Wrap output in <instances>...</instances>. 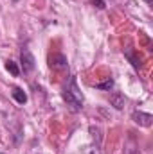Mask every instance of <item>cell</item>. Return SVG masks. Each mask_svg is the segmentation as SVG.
Returning a JSON list of instances; mask_svg holds the SVG:
<instances>
[{"instance_id":"6da1fadb","label":"cell","mask_w":153,"mask_h":154,"mask_svg":"<svg viewBox=\"0 0 153 154\" xmlns=\"http://www.w3.org/2000/svg\"><path fill=\"white\" fill-rule=\"evenodd\" d=\"M63 100L74 109V111H79L81 108H83V93L79 91V88H77V82H76V77H70L69 79V82H67V86L63 88Z\"/></svg>"},{"instance_id":"7a4b0ae2","label":"cell","mask_w":153,"mask_h":154,"mask_svg":"<svg viewBox=\"0 0 153 154\" xmlns=\"http://www.w3.org/2000/svg\"><path fill=\"white\" fill-rule=\"evenodd\" d=\"M20 61H22V68H24V74H31L36 66V61H34V56L31 54L29 48H22L20 52Z\"/></svg>"},{"instance_id":"3957f363","label":"cell","mask_w":153,"mask_h":154,"mask_svg":"<svg viewBox=\"0 0 153 154\" xmlns=\"http://www.w3.org/2000/svg\"><path fill=\"white\" fill-rule=\"evenodd\" d=\"M133 122L135 124H139V125H142V127H150L153 122V116L150 113H142V111H135L133 113Z\"/></svg>"},{"instance_id":"277c9868","label":"cell","mask_w":153,"mask_h":154,"mask_svg":"<svg viewBox=\"0 0 153 154\" xmlns=\"http://www.w3.org/2000/svg\"><path fill=\"white\" fill-rule=\"evenodd\" d=\"M124 56L130 59V63L133 65V68H135V70H139V68L142 66V63H141V57H139V56H135V52H133L132 48H126V50H124Z\"/></svg>"},{"instance_id":"5b68a950","label":"cell","mask_w":153,"mask_h":154,"mask_svg":"<svg viewBox=\"0 0 153 154\" xmlns=\"http://www.w3.org/2000/svg\"><path fill=\"white\" fill-rule=\"evenodd\" d=\"M65 66H67V59L61 54L50 57V68H65Z\"/></svg>"},{"instance_id":"8992f818","label":"cell","mask_w":153,"mask_h":154,"mask_svg":"<svg viewBox=\"0 0 153 154\" xmlns=\"http://www.w3.org/2000/svg\"><path fill=\"white\" fill-rule=\"evenodd\" d=\"M13 99H15L18 104H25V102H27V95L24 93L22 88H13Z\"/></svg>"},{"instance_id":"52a82bcc","label":"cell","mask_w":153,"mask_h":154,"mask_svg":"<svg viewBox=\"0 0 153 154\" xmlns=\"http://www.w3.org/2000/svg\"><path fill=\"white\" fill-rule=\"evenodd\" d=\"M110 100H112V104H114L117 109H122V108H124V97H122L121 93H114V95L110 97Z\"/></svg>"},{"instance_id":"ba28073f","label":"cell","mask_w":153,"mask_h":154,"mask_svg":"<svg viewBox=\"0 0 153 154\" xmlns=\"http://www.w3.org/2000/svg\"><path fill=\"white\" fill-rule=\"evenodd\" d=\"M5 68H7V72H9L11 75H15V77L20 74V68L16 66V63H15V61H7V63H5Z\"/></svg>"},{"instance_id":"9c48e42d","label":"cell","mask_w":153,"mask_h":154,"mask_svg":"<svg viewBox=\"0 0 153 154\" xmlns=\"http://www.w3.org/2000/svg\"><path fill=\"white\" fill-rule=\"evenodd\" d=\"M96 86H97V88H99V90H110V88H112V86H114V81H112V79H110V77H108V79H106V81H105V82H97V84H96Z\"/></svg>"},{"instance_id":"30bf717a","label":"cell","mask_w":153,"mask_h":154,"mask_svg":"<svg viewBox=\"0 0 153 154\" xmlns=\"http://www.w3.org/2000/svg\"><path fill=\"white\" fill-rule=\"evenodd\" d=\"M124 154H141V152H139V151H137L135 147H128V149L124 151Z\"/></svg>"},{"instance_id":"8fae6325","label":"cell","mask_w":153,"mask_h":154,"mask_svg":"<svg viewBox=\"0 0 153 154\" xmlns=\"http://www.w3.org/2000/svg\"><path fill=\"white\" fill-rule=\"evenodd\" d=\"M92 4H94V5H97L99 9H103V7H105V2H103V0H92Z\"/></svg>"},{"instance_id":"7c38bea8","label":"cell","mask_w":153,"mask_h":154,"mask_svg":"<svg viewBox=\"0 0 153 154\" xmlns=\"http://www.w3.org/2000/svg\"><path fill=\"white\" fill-rule=\"evenodd\" d=\"M144 2H146V4H150V5L153 4V0H144Z\"/></svg>"},{"instance_id":"4fadbf2b","label":"cell","mask_w":153,"mask_h":154,"mask_svg":"<svg viewBox=\"0 0 153 154\" xmlns=\"http://www.w3.org/2000/svg\"><path fill=\"white\" fill-rule=\"evenodd\" d=\"M15 2H16V0H15Z\"/></svg>"},{"instance_id":"5bb4252c","label":"cell","mask_w":153,"mask_h":154,"mask_svg":"<svg viewBox=\"0 0 153 154\" xmlns=\"http://www.w3.org/2000/svg\"><path fill=\"white\" fill-rule=\"evenodd\" d=\"M0 154H2V152H0Z\"/></svg>"}]
</instances>
